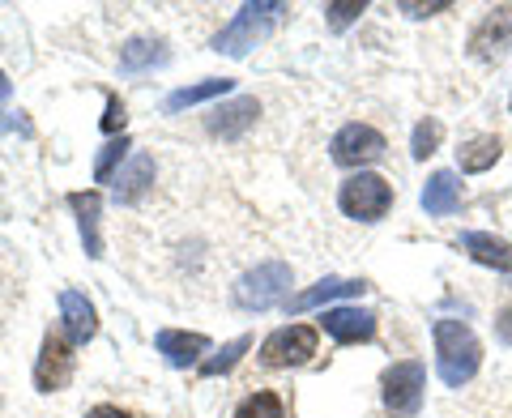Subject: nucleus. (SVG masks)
I'll return each mask as SVG.
<instances>
[{
  "label": "nucleus",
  "mask_w": 512,
  "mask_h": 418,
  "mask_svg": "<svg viewBox=\"0 0 512 418\" xmlns=\"http://www.w3.org/2000/svg\"><path fill=\"white\" fill-rule=\"evenodd\" d=\"M128 150H133V141H128V137L107 141L103 154H99V163H94V180H99V184H111V180H116V167L124 163V154H128Z\"/></svg>",
  "instance_id": "b1692460"
},
{
  "label": "nucleus",
  "mask_w": 512,
  "mask_h": 418,
  "mask_svg": "<svg viewBox=\"0 0 512 418\" xmlns=\"http://www.w3.org/2000/svg\"><path fill=\"white\" fill-rule=\"evenodd\" d=\"M248 346H252V337H235V342H227L214 359H201V376H222V372H231V367L248 355Z\"/></svg>",
  "instance_id": "4be33fe9"
},
{
  "label": "nucleus",
  "mask_w": 512,
  "mask_h": 418,
  "mask_svg": "<svg viewBox=\"0 0 512 418\" xmlns=\"http://www.w3.org/2000/svg\"><path fill=\"white\" fill-rule=\"evenodd\" d=\"M218 94H231V82H227V77H210V82H197V86L171 90L163 107H167L171 116H175V111H184V107H197V103H210V99H218Z\"/></svg>",
  "instance_id": "412c9836"
},
{
  "label": "nucleus",
  "mask_w": 512,
  "mask_h": 418,
  "mask_svg": "<svg viewBox=\"0 0 512 418\" xmlns=\"http://www.w3.org/2000/svg\"><path fill=\"white\" fill-rule=\"evenodd\" d=\"M286 286H291V265L265 261L235 282L231 299H235V308H244V312H265V308H274V303L286 299Z\"/></svg>",
  "instance_id": "7ed1b4c3"
},
{
  "label": "nucleus",
  "mask_w": 512,
  "mask_h": 418,
  "mask_svg": "<svg viewBox=\"0 0 512 418\" xmlns=\"http://www.w3.org/2000/svg\"><path fill=\"white\" fill-rule=\"evenodd\" d=\"M508 30H512V5L491 9L487 18H483V26L474 30V39H470V56H474V60H491V56L504 47Z\"/></svg>",
  "instance_id": "2eb2a0df"
},
{
  "label": "nucleus",
  "mask_w": 512,
  "mask_h": 418,
  "mask_svg": "<svg viewBox=\"0 0 512 418\" xmlns=\"http://www.w3.org/2000/svg\"><path fill=\"white\" fill-rule=\"evenodd\" d=\"M338 205H342L346 218L376 222V218L389 214V205H393V184L384 180V175H376V171H359V175H350V180L342 184Z\"/></svg>",
  "instance_id": "20e7f679"
},
{
  "label": "nucleus",
  "mask_w": 512,
  "mask_h": 418,
  "mask_svg": "<svg viewBox=\"0 0 512 418\" xmlns=\"http://www.w3.org/2000/svg\"><path fill=\"white\" fill-rule=\"evenodd\" d=\"M9 103V77H5V69H0V107Z\"/></svg>",
  "instance_id": "7c9ffc66"
},
{
  "label": "nucleus",
  "mask_w": 512,
  "mask_h": 418,
  "mask_svg": "<svg viewBox=\"0 0 512 418\" xmlns=\"http://www.w3.org/2000/svg\"><path fill=\"white\" fill-rule=\"evenodd\" d=\"M291 13V5H282V0H261V5H244L235 13L231 26H222L214 35V52L218 56H248L256 43H265L274 35V26Z\"/></svg>",
  "instance_id": "f03ea898"
},
{
  "label": "nucleus",
  "mask_w": 512,
  "mask_h": 418,
  "mask_svg": "<svg viewBox=\"0 0 512 418\" xmlns=\"http://www.w3.org/2000/svg\"><path fill=\"white\" fill-rule=\"evenodd\" d=\"M256 116H261V103L256 99H231L210 111L205 128H210V137H218V141H239L256 124Z\"/></svg>",
  "instance_id": "1a4fd4ad"
},
{
  "label": "nucleus",
  "mask_w": 512,
  "mask_h": 418,
  "mask_svg": "<svg viewBox=\"0 0 512 418\" xmlns=\"http://www.w3.org/2000/svg\"><path fill=\"white\" fill-rule=\"evenodd\" d=\"M363 13V0H333V5H325V18L333 30H346L350 22H359Z\"/></svg>",
  "instance_id": "a878e982"
},
{
  "label": "nucleus",
  "mask_w": 512,
  "mask_h": 418,
  "mask_svg": "<svg viewBox=\"0 0 512 418\" xmlns=\"http://www.w3.org/2000/svg\"><path fill=\"white\" fill-rule=\"evenodd\" d=\"M154 64H167V47L158 39H128L120 47V69L124 73H146Z\"/></svg>",
  "instance_id": "aec40b11"
},
{
  "label": "nucleus",
  "mask_w": 512,
  "mask_h": 418,
  "mask_svg": "<svg viewBox=\"0 0 512 418\" xmlns=\"http://www.w3.org/2000/svg\"><path fill=\"white\" fill-rule=\"evenodd\" d=\"M397 9H402L406 18H431V13H444L448 9V0H436V5H414V0H402Z\"/></svg>",
  "instance_id": "cd10ccee"
},
{
  "label": "nucleus",
  "mask_w": 512,
  "mask_h": 418,
  "mask_svg": "<svg viewBox=\"0 0 512 418\" xmlns=\"http://www.w3.org/2000/svg\"><path fill=\"white\" fill-rule=\"evenodd\" d=\"M363 291H367V282H359V278H325V282H316L312 291L286 299V312H308L329 299H346V295H363Z\"/></svg>",
  "instance_id": "dca6fc26"
},
{
  "label": "nucleus",
  "mask_w": 512,
  "mask_h": 418,
  "mask_svg": "<svg viewBox=\"0 0 512 418\" xmlns=\"http://www.w3.org/2000/svg\"><path fill=\"white\" fill-rule=\"evenodd\" d=\"M440 137H444V124L440 120H423L419 128H414V141H410V154L414 158H427L440 150Z\"/></svg>",
  "instance_id": "393cba45"
},
{
  "label": "nucleus",
  "mask_w": 512,
  "mask_h": 418,
  "mask_svg": "<svg viewBox=\"0 0 512 418\" xmlns=\"http://www.w3.org/2000/svg\"><path fill=\"white\" fill-rule=\"evenodd\" d=\"M235 418H286L278 393H252L235 406Z\"/></svg>",
  "instance_id": "5701e85b"
},
{
  "label": "nucleus",
  "mask_w": 512,
  "mask_h": 418,
  "mask_svg": "<svg viewBox=\"0 0 512 418\" xmlns=\"http://www.w3.org/2000/svg\"><path fill=\"white\" fill-rule=\"evenodd\" d=\"M69 380H73V342L64 333H47L35 359V389L60 393Z\"/></svg>",
  "instance_id": "6e6552de"
},
{
  "label": "nucleus",
  "mask_w": 512,
  "mask_h": 418,
  "mask_svg": "<svg viewBox=\"0 0 512 418\" xmlns=\"http://www.w3.org/2000/svg\"><path fill=\"white\" fill-rule=\"evenodd\" d=\"M154 346H158V355H163L171 367H197L201 355L210 350V337L205 333H184V329H163L154 337Z\"/></svg>",
  "instance_id": "f8f14e48"
},
{
  "label": "nucleus",
  "mask_w": 512,
  "mask_h": 418,
  "mask_svg": "<svg viewBox=\"0 0 512 418\" xmlns=\"http://www.w3.org/2000/svg\"><path fill=\"white\" fill-rule=\"evenodd\" d=\"M316 329L312 325H286V329H274L261 342V363L265 367H299V363H308L316 355Z\"/></svg>",
  "instance_id": "423d86ee"
},
{
  "label": "nucleus",
  "mask_w": 512,
  "mask_h": 418,
  "mask_svg": "<svg viewBox=\"0 0 512 418\" xmlns=\"http://www.w3.org/2000/svg\"><path fill=\"white\" fill-rule=\"evenodd\" d=\"M320 329H325L333 342L355 346V342H372L376 337V316L363 312V308H333V312L320 316Z\"/></svg>",
  "instance_id": "9d476101"
},
{
  "label": "nucleus",
  "mask_w": 512,
  "mask_h": 418,
  "mask_svg": "<svg viewBox=\"0 0 512 418\" xmlns=\"http://www.w3.org/2000/svg\"><path fill=\"white\" fill-rule=\"evenodd\" d=\"M86 418H133V414H128V410H120V406H107V401H103V406L86 410Z\"/></svg>",
  "instance_id": "c85d7f7f"
},
{
  "label": "nucleus",
  "mask_w": 512,
  "mask_h": 418,
  "mask_svg": "<svg viewBox=\"0 0 512 418\" xmlns=\"http://www.w3.org/2000/svg\"><path fill=\"white\" fill-rule=\"evenodd\" d=\"M103 133H120L124 137V103L116 94H107V116H103Z\"/></svg>",
  "instance_id": "bb28decb"
},
{
  "label": "nucleus",
  "mask_w": 512,
  "mask_h": 418,
  "mask_svg": "<svg viewBox=\"0 0 512 418\" xmlns=\"http://www.w3.org/2000/svg\"><path fill=\"white\" fill-rule=\"evenodd\" d=\"M500 154H504V146H500V137H470L466 146L457 150V167L466 171V175H478V171H487V167H495L500 163Z\"/></svg>",
  "instance_id": "6ab92c4d"
},
{
  "label": "nucleus",
  "mask_w": 512,
  "mask_h": 418,
  "mask_svg": "<svg viewBox=\"0 0 512 418\" xmlns=\"http://www.w3.org/2000/svg\"><path fill=\"white\" fill-rule=\"evenodd\" d=\"M436 372L448 389H461V384H470L478 363H483V346H478V337L470 325H461V320H436Z\"/></svg>",
  "instance_id": "f257e3e1"
},
{
  "label": "nucleus",
  "mask_w": 512,
  "mask_h": 418,
  "mask_svg": "<svg viewBox=\"0 0 512 418\" xmlns=\"http://www.w3.org/2000/svg\"><path fill=\"white\" fill-rule=\"evenodd\" d=\"M154 184V158L150 154H137V158H128V167L116 171V180H111V188H116V201L120 205H133L141 201L150 192Z\"/></svg>",
  "instance_id": "4468645a"
},
{
  "label": "nucleus",
  "mask_w": 512,
  "mask_h": 418,
  "mask_svg": "<svg viewBox=\"0 0 512 418\" xmlns=\"http://www.w3.org/2000/svg\"><path fill=\"white\" fill-rule=\"evenodd\" d=\"M423 389H427V367L423 363H393L389 372L380 376V397H384V410L393 418H414L423 406Z\"/></svg>",
  "instance_id": "39448f33"
},
{
  "label": "nucleus",
  "mask_w": 512,
  "mask_h": 418,
  "mask_svg": "<svg viewBox=\"0 0 512 418\" xmlns=\"http://www.w3.org/2000/svg\"><path fill=\"white\" fill-rule=\"evenodd\" d=\"M69 209L77 214V227H82L86 256H90V261H99V256H103V239H99V209H103V197H99V192H69Z\"/></svg>",
  "instance_id": "ddd939ff"
},
{
  "label": "nucleus",
  "mask_w": 512,
  "mask_h": 418,
  "mask_svg": "<svg viewBox=\"0 0 512 418\" xmlns=\"http://www.w3.org/2000/svg\"><path fill=\"white\" fill-rule=\"evenodd\" d=\"M461 248H466L478 265L512 273V244H508V239H495V235H483V231H466V235H461Z\"/></svg>",
  "instance_id": "f3484780"
},
{
  "label": "nucleus",
  "mask_w": 512,
  "mask_h": 418,
  "mask_svg": "<svg viewBox=\"0 0 512 418\" xmlns=\"http://www.w3.org/2000/svg\"><path fill=\"white\" fill-rule=\"evenodd\" d=\"M60 320H64V337L73 346H86L94 333H99V312L82 291H64L60 295Z\"/></svg>",
  "instance_id": "9b49d317"
},
{
  "label": "nucleus",
  "mask_w": 512,
  "mask_h": 418,
  "mask_svg": "<svg viewBox=\"0 0 512 418\" xmlns=\"http://www.w3.org/2000/svg\"><path fill=\"white\" fill-rule=\"evenodd\" d=\"M384 137L376 133L372 124H346V128H338V137H333V146H329V154H333V163L338 167H367V163H380L384 158Z\"/></svg>",
  "instance_id": "0eeeda50"
},
{
  "label": "nucleus",
  "mask_w": 512,
  "mask_h": 418,
  "mask_svg": "<svg viewBox=\"0 0 512 418\" xmlns=\"http://www.w3.org/2000/svg\"><path fill=\"white\" fill-rule=\"evenodd\" d=\"M457 205H461V180L453 171H436L423 188V209L431 218H448Z\"/></svg>",
  "instance_id": "a211bd4d"
},
{
  "label": "nucleus",
  "mask_w": 512,
  "mask_h": 418,
  "mask_svg": "<svg viewBox=\"0 0 512 418\" xmlns=\"http://www.w3.org/2000/svg\"><path fill=\"white\" fill-rule=\"evenodd\" d=\"M500 337H504V342H512V308L500 316Z\"/></svg>",
  "instance_id": "c756f323"
}]
</instances>
